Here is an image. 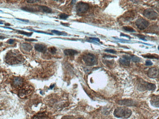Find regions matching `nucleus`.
<instances>
[{"instance_id":"obj_33","label":"nucleus","mask_w":159,"mask_h":119,"mask_svg":"<svg viewBox=\"0 0 159 119\" xmlns=\"http://www.w3.org/2000/svg\"><path fill=\"white\" fill-rule=\"evenodd\" d=\"M25 40L28 41H37V40L35 39H25Z\"/></svg>"},{"instance_id":"obj_18","label":"nucleus","mask_w":159,"mask_h":119,"mask_svg":"<svg viewBox=\"0 0 159 119\" xmlns=\"http://www.w3.org/2000/svg\"><path fill=\"white\" fill-rule=\"evenodd\" d=\"M21 9L23 10L28 12H32V13L38 11V10L36 8H34L33 7H28L27 6L23 7Z\"/></svg>"},{"instance_id":"obj_2","label":"nucleus","mask_w":159,"mask_h":119,"mask_svg":"<svg viewBox=\"0 0 159 119\" xmlns=\"http://www.w3.org/2000/svg\"><path fill=\"white\" fill-rule=\"evenodd\" d=\"M137 87L139 90L142 91H154L156 88V85L154 83L146 82L141 79L139 80Z\"/></svg>"},{"instance_id":"obj_22","label":"nucleus","mask_w":159,"mask_h":119,"mask_svg":"<svg viewBox=\"0 0 159 119\" xmlns=\"http://www.w3.org/2000/svg\"><path fill=\"white\" fill-rule=\"evenodd\" d=\"M123 28L125 31L128 32H135V30L132 27L130 26H124Z\"/></svg>"},{"instance_id":"obj_12","label":"nucleus","mask_w":159,"mask_h":119,"mask_svg":"<svg viewBox=\"0 0 159 119\" xmlns=\"http://www.w3.org/2000/svg\"><path fill=\"white\" fill-rule=\"evenodd\" d=\"M151 105L154 107L159 108V95L153 96L150 101Z\"/></svg>"},{"instance_id":"obj_6","label":"nucleus","mask_w":159,"mask_h":119,"mask_svg":"<svg viewBox=\"0 0 159 119\" xmlns=\"http://www.w3.org/2000/svg\"><path fill=\"white\" fill-rule=\"evenodd\" d=\"M89 6L87 3L83 2H80L76 6V10L77 13L81 14L85 13L89 9Z\"/></svg>"},{"instance_id":"obj_10","label":"nucleus","mask_w":159,"mask_h":119,"mask_svg":"<svg viewBox=\"0 0 159 119\" xmlns=\"http://www.w3.org/2000/svg\"><path fill=\"white\" fill-rule=\"evenodd\" d=\"M130 56L127 55H124L119 58V61L120 63L124 66H129L131 60Z\"/></svg>"},{"instance_id":"obj_30","label":"nucleus","mask_w":159,"mask_h":119,"mask_svg":"<svg viewBox=\"0 0 159 119\" xmlns=\"http://www.w3.org/2000/svg\"><path fill=\"white\" fill-rule=\"evenodd\" d=\"M38 1H39L35 0H29L26 1V2H27V3H31V4L36 3V2Z\"/></svg>"},{"instance_id":"obj_19","label":"nucleus","mask_w":159,"mask_h":119,"mask_svg":"<svg viewBox=\"0 0 159 119\" xmlns=\"http://www.w3.org/2000/svg\"><path fill=\"white\" fill-rule=\"evenodd\" d=\"M130 56L131 59L132 61L133 62H135V63H138L141 61V59L136 56L132 55Z\"/></svg>"},{"instance_id":"obj_25","label":"nucleus","mask_w":159,"mask_h":119,"mask_svg":"<svg viewBox=\"0 0 159 119\" xmlns=\"http://www.w3.org/2000/svg\"><path fill=\"white\" fill-rule=\"evenodd\" d=\"M43 113H40L39 114H37V115L35 116L32 118V119H40L43 116Z\"/></svg>"},{"instance_id":"obj_39","label":"nucleus","mask_w":159,"mask_h":119,"mask_svg":"<svg viewBox=\"0 0 159 119\" xmlns=\"http://www.w3.org/2000/svg\"><path fill=\"white\" fill-rule=\"evenodd\" d=\"M76 119H84L83 118H76Z\"/></svg>"},{"instance_id":"obj_17","label":"nucleus","mask_w":159,"mask_h":119,"mask_svg":"<svg viewBox=\"0 0 159 119\" xmlns=\"http://www.w3.org/2000/svg\"><path fill=\"white\" fill-rule=\"evenodd\" d=\"M22 47L23 50L27 52H30L33 48V47L31 44L27 43H23Z\"/></svg>"},{"instance_id":"obj_13","label":"nucleus","mask_w":159,"mask_h":119,"mask_svg":"<svg viewBox=\"0 0 159 119\" xmlns=\"http://www.w3.org/2000/svg\"><path fill=\"white\" fill-rule=\"evenodd\" d=\"M23 80L21 78L15 77L13 79V84L14 86L16 87H20L22 85Z\"/></svg>"},{"instance_id":"obj_15","label":"nucleus","mask_w":159,"mask_h":119,"mask_svg":"<svg viewBox=\"0 0 159 119\" xmlns=\"http://www.w3.org/2000/svg\"><path fill=\"white\" fill-rule=\"evenodd\" d=\"M38 8L40 9V10L45 13H52V10L51 8L46 6L39 5Z\"/></svg>"},{"instance_id":"obj_14","label":"nucleus","mask_w":159,"mask_h":119,"mask_svg":"<svg viewBox=\"0 0 159 119\" xmlns=\"http://www.w3.org/2000/svg\"><path fill=\"white\" fill-rule=\"evenodd\" d=\"M64 53L66 56H73L78 53V52L76 50L72 49H67L64 51Z\"/></svg>"},{"instance_id":"obj_11","label":"nucleus","mask_w":159,"mask_h":119,"mask_svg":"<svg viewBox=\"0 0 159 119\" xmlns=\"http://www.w3.org/2000/svg\"><path fill=\"white\" fill-rule=\"evenodd\" d=\"M35 48L38 52L42 53H45L47 50L45 45L40 44H36L35 46Z\"/></svg>"},{"instance_id":"obj_27","label":"nucleus","mask_w":159,"mask_h":119,"mask_svg":"<svg viewBox=\"0 0 159 119\" xmlns=\"http://www.w3.org/2000/svg\"><path fill=\"white\" fill-rule=\"evenodd\" d=\"M153 63L150 60H147L145 62V64L147 66H150V65H153Z\"/></svg>"},{"instance_id":"obj_1","label":"nucleus","mask_w":159,"mask_h":119,"mask_svg":"<svg viewBox=\"0 0 159 119\" xmlns=\"http://www.w3.org/2000/svg\"><path fill=\"white\" fill-rule=\"evenodd\" d=\"M132 110L126 107H119L114 111V116L118 118L127 119L132 115Z\"/></svg>"},{"instance_id":"obj_29","label":"nucleus","mask_w":159,"mask_h":119,"mask_svg":"<svg viewBox=\"0 0 159 119\" xmlns=\"http://www.w3.org/2000/svg\"><path fill=\"white\" fill-rule=\"evenodd\" d=\"M15 41V40L12 39H10L9 40L7 41V43H8L9 44H13V43H14Z\"/></svg>"},{"instance_id":"obj_24","label":"nucleus","mask_w":159,"mask_h":119,"mask_svg":"<svg viewBox=\"0 0 159 119\" xmlns=\"http://www.w3.org/2000/svg\"><path fill=\"white\" fill-rule=\"evenodd\" d=\"M69 15H67V14L64 13H61L59 15V17H60V18L62 20L66 19L69 17Z\"/></svg>"},{"instance_id":"obj_34","label":"nucleus","mask_w":159,"mask_h":119,"mask_svg":"<svg viewBox=\"0 0 159 119\" xmlns=\"http://www.w3.org/2000/svg\"><path fill=\"white\" fill-rule=\"evenodd\" d=\"M16 19L18 20H20L21 21H22V22H27V23H28L29 22V21L28 20H24V19H19V18H16Z\"/></svg>"},{"instance_id":"obj_23","label":"nucleus","mask_w":159,"mask_h":119,"mask_svg":"<svg viewBox=\"0 0 159 119\" xmlns=\"http://www.w3.org/2000/svg\"><path fill=\"white\" fill-rule=\"evenodd\" d=\"M48 51L53 54H55L57 51L56 48L55 47H50L48 48Z\"/></svg>"},{"instance_id":"obj_21","label":"nucleus","mask_w":159,"mask_h":119,"mask_svg":"<svg viewBox=\"0 0 159 119\" xmlns=\"http://www.w3.org/2000/svg\"><path fill=\"white\" fill-rule=\"evenodd\" d=\"M17 32H18V33H19L20 34L26 35V36H32V34H33V33H32V32L29 33V32H24V31H23L18 30L17 31Z\"/></svg>"},{"instance_id":"obj_38","label":"nucleus","mask_w":159,"mask_h":119,"mask_svg":"<svg viewBox=\"0 0 159 119\" xmlns=\"http://www.w3.org/2000/svg\"><path fill=\"white\" fill-rule=\"evenodd\" d=\"M76 1H72V2H71V3L72 4H74V3H75V2Z\"/></svg>"},{"instance_id":"obj_5","label":"nucleus","mask_w":159,"mask_h":119,"mask_svg":"<svg viewBox=\"0 0 159 119\" xmlns=\"http://www.w3.org/2000/svg\"><path fill=\"white\" fill-rule=\"evenodd\" d=\"M143 15L149 19L155 20L158 16V14L154 10L151 8H147L144 11Z\"/></svg>"},{"instance_id":"obj_26","label":"nucleus","mask_w":159,"mask_h":119,"mask_svg":"<svg viewBox=\"0 0 159 119\" xmlns=\"http://www.w3.org/2000/svg\"><path fill=\"white\" fill-rule=\"evenodd\" d=\"M105 52H108V53H116V51L115 50L113 49H106L105 50Z\"/></svg>"},{"instance_id":"obj_9","label":"nucleus","mask_w":159,"mask_h":119,"mask_svg":"<svg viewBox=\"0 0 159 119\" xmlns=\"http://www.w3.org/2000/svg\"><path fill=\"white\" fill-rule=\"evenodd\" d=\"M149 77L152 79L159 78V69L156 67H152L147 72Z\"/></svg>"},{"instance_id":"obj_37","label":"nucleus","mask_w":159,"mask_h":119,"mask_svg":"<svg viewBox=\"0 0 159 119\" xmlns=\"http://www.w3.org/2000/svg\"><path fill=\"white\" fill-rule=\"evenodd\" d=\"M54 85H51V86H50V88L51 89H52L53 88V87H54Z\"/></svg>"},{"instance_id":"obj_32","label":"nucleus","mask_w":159,"mask_h":119,"mask_svg":"<svg viewBox=\"0 0 159 119\" xmlns=\"http://www.w3.org/2000/svg\"><path fill=\"white\" fill-rule=\"evenodd\" d=\"M89 39L91 40H93L96 41L98 42H99V41H100V40H99V39L98 38L90 37L89 38Z\"/></svg>"},{"instance_id":"obj_20","label":"nucleus","mask_w":159,"mask_h":119,"mask_svg":"<svg viewBox=\"0 0 159 119\" xmlns=\"http://www.w3.org/2000/svg\"><path fill=\"white\" fill-rule=\"evenodd\" d=\"M51 32L59 35H65V36H66V35H67V33L65 32H60V31L56 30H53L51 31Z\"/></svg>"},{"instance_id":"obj_7","label":"nucleus","mask_w":159,"mask_h":119,"mask_svg":"<svg viewBox=\"0 0 159 119\" xmlns=\"http://www.w3.org/2000/svg\"><path fill=\"white\" fill-rule=\"evenodd\" d=\"M135 24L141 30H145L149 25L148 21L143 18H139L135 21Z\"/></svg>"},{"instance_id":"obj_36","label":"nucleus","mask_w":159,"mask_h":119,"mask_svg":"<svg viewBox=\"0 0 159 119\" xmlns=\"http://www.w3.org/2000/svg\"><path fill=\"white\" fill-rule=\"evenodd\" d=\"M105 57H111V58H113L114 57H115V56H111L110 55H106L105 56Z\"/></svg>"},{"instance_id":"obj_35","label":"nucleus","mask_w":159,"mask_h":119,"mask_svg":"<svg viewBox=\"0 0 159 119\" xmlns=\"http://www.w3.org/2000/svg\"><path fill=\"white\" fill-rule=\"evenodd\" d=\"M120 36H122L126 37L129 38H131L129 36H128V35H126V34H123V33H121V34Z\"/></svg>"},{"instance_id":"obj_8","label":"nucleus","mask_w":159,"mask_h":119,"mask_svg":"<svg viewBox=\"0 0 159 119\" xmlns=\"http://www.w3.org/2000/svg\"><path fill=\"white\" fill-rule=\"evenodd\" d=\"M119 105L127 106H136L137 104V102L134 100L130 99H125L120 100L118 102Z\"/></svg>"},{"instance_id":"obj_28","label":"nucleus","mask_w":159,"mask_h":119,"mask_svg":"<svg viewBox=\"0 0 159 119\" xmlns=\"http://www.w3.org/2000/svg\"><path fill=\"white\" fill-rule=\"evenodd\" d=\"M31 31H33V32H36V33H43V34H50V35H53V34H51V33H47V32H41V31H35L34 30H31Z\"/></svg>"},{"instance_id":"obj_3","label":"nucleus","mask_w":159,"mask_h":119,"mask_svg":"<svg viewBox=\"0 0 159 119\" xmlns=\"http://www.w3.org/2000/svg\"><path fill=\"white\" fill-rule=\"evenodd\" d=\"M83 59L87 66H94L97 64V59L94 54L88 53L84 54L83 56Z\"/></svg>"},{"instance_id":"obj_4","label":"nucleus","mask_w":159,"mask_h":119,"mask_svg":"<svg viewBox=\"0 0 159 119\" xmlns=\"http://www.w3.org/2000/svg\"><path fill=\"white\" fill-rule=\"evenodd\" d=\"M7 63L8 64H18L21 62V57L17 56L14 53H11L8 55L6 58Z\"/></svg>"},{"instance_id":"obj_31","label":"nucleus","mask_w":159,"mask_h":119,"mask_svg":"<svg viewBox=\"0 0 159 119\" xmlns=\"http://www.w3.org/2000/svg\"><path fill=\"white\" fill-rule=\"evenodd\" d=\"M61 119H72V118L71 117L69 116H66L63 117Z\"/></svg>"},{"instance_id":"obj_40","label":"nucleus","mask_w":159,"mask_h":119,"mask_svg":"<svg viewBox=\"0 0 159 119\" xmlns=\"http://www.w3.org/2000/svg\"><path fill=\"white\" fill-rule=\"evenodd\" d=\"M158 49L159 50V45L158 46Z\"/></svg>"},{"instance_id":"obj_16","label":"nucleus","mask_w":159,"mask_h":119,"mask_svg":"<svg viewBox=\"0 0 159 119\" xmlns=\"http://www.w3.org/2000/svg\"><path fill=\"white\" fill-rule=\"evenodd\" d=\"M145 58H147L150 59H159V56L158 54H147L142 56Z\"/></svg>"}]
</instances>
